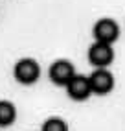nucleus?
<instances>
[{
  "label": "nucleus",
  "mask_w": 125,
  "mask_h": 131,
  "mask_svg": "<svg viewBox=\"0 0 125 131\" xmlns=\"http://www.w3.org/2000/svg\"><path fill=\"white\" fill-rule=\"evenodd\" d=\"M13 76L22 85H33L41 76V67L35 59L24 57V59H19L17 65L13 67Z\"/></svg>",
  "instance_id": "1"
},
{
  "label": "nucleus",
  "mask_w": 125,
  "mask_h": 131,
  "mask_svg": "<svg viewBox=\"0 0 125 131\" xmlns=\"http://www.w3.org/2000/svg\"><path fill=\"white\" fill-rule=\"evenodd\" d=\"M92 35L96 39V42H105V45H112V42L118 41L120 37V26L114 19H99L94 24V30H92Z\"/></svg>",
  "instance_id": "2"
},
{
  "label": "nucleus",
  "mask_w": 125,
  "mask_h": 131,
  "mask_svg": "<svg viewBox=\"0 0 125 131\" xmlns=\"http://www.w3.org/2000/svg\"><path fill=\"white\" fill-rule=\"evenodd\" d=\"M48 76H50V81H52V83L65 87V85L76 76L74 63H70V61H66V59H57V61H53V63L50 65Z\"/></svg>",
  "instance_id": "3"
},
{
  "label": "nucleus",
  "mask_w": 125,
  "mask_h": 131,
  "mask_svg": "<svg viewBox=\"0 0 125 131\" xmlns=\"http://www.w3.org/2000/svg\"><path fill=\"white\" fill-rule=\"evenodd\" d=\"M88 61L96 68H107L114 61V50L112 45H105V42H94L88 48Z\"/></svg>",
  "instance_id": "4"
},
{
  "label": "nucleus",
  "mask_w": 125,
  "mask_h": 131,
  "mask_svg": "<svg viewBox=\"0 0 125 131\" xmlns=\"http://www.w3.org/2000/svg\"><path fill=\"white\" fill-rule=\"evenodd\" d=\"M88 83H90V91L94 94L105 96L114 89V76L107 70V68H96V70L88 76Z\"/></svg>",
  "instance_id": "5"
},
{
  "label": "nucleus",
  "mask_w": 125,
  "mask_h": 131,
  "mask_svg": "<svg viewBox=\"0 0 125 131\" xmlns=\"http://www.w3.org/2000/svg\"><path fill=\"white\" fill-rule=\"evenodd\" d=\"M65 89H66L68 98L74 100V102H85L88 96L92 94L90 83H88V78H86V76H81V74H76L72 80L65 85Z\"/></svg>",
  "instance_id": "6"
},
{
  "label": "nucleus",
  "mask_w": 125,
  "mask_h": 131,
  "mask_svg": "<svg viewBox=\"0 0 125 131\" xmlns=\"http://www.w3.org/2000/svg\"><path fill=\"white\" fill-rule=\"evenodd\" d=\"M17 118V107L7 100H0V126H11Z\"/></svg>",
  "instance_id": "7"
},
{
  "label": "nucleus",
  "mask_w": 125,
  "mask_h": 131,
  "mask_svg": "<svg viewBox=\"0 0 125 131\" xmlns=\"http://www.w3.org/2000/svg\"><path fill=\"white\" fill-rule=\"evenodd\" d=\"M42 131H68V124L59 116H52L42 124Z\"/></svg>",
  "instance_id": "8"
}]
</instances>
